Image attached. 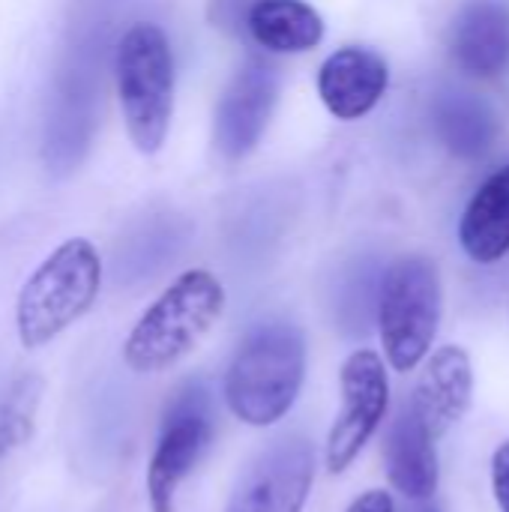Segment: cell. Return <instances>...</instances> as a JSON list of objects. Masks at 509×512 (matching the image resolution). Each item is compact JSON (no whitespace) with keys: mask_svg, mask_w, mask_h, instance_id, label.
I'll list each match as a JSON object with an SVG mask.
<instances>
[{"mask_svg":"<svg viewBox=\"0 0 509 512\" xmlns=\"http://www.w3.org/2000/svg\"><path fill=\"white\" fill-rule=\"evenodd\" d=\"M306 381V336L297 324L270 321L255 327L237 348L225 375L228 411L255 429L279 423Z\"/></svg>","mask_w":509,"mask_h":512,"instance_id":"6da1fadb","label":"cell"},{"mask_svg":"<svg viewBox=\"0 0 509 512\" xmlns=\"http://www.w3.org/2000/svg\"><path fill=\"white\" fill-rule=\"evenodd\" d=\"M225 312V288L210 270L180 273L138 318L123 342V363L138 375H159L189 357Z\"/></svg>","mask_w":509,"mask_h":512,"instance_id":"7a4b0ae2","label":"cell"},{"mask_svg":"<svg viewBox=\"0 0 509 512\" xmlns=\"http://www.w3.org/2000/svg\"><path fill=\"white\" fill-rule=\"evenodd\" d=\"M102 288V258L84 237L60 243L24 282L15 303L18 339L36 351L72 327L96 303Z\"/></svg>","mask_w":509,"mask_h":512,"instance_id":"3957f363","label":"cell"},{"mask_svg":"<svg viewBox=\"0 0 509 512\" xmlns=\"http://www.w3.org/2000/svg\"><path fill=\"white\" fill-rule=\"evenodd\" d=\"M117 93L126 132L138 153H156L174 114V57L162 27L132 24L117 45Z\"/></svg>","mask_w":509,"mask_h":512,"instance_id":"277c9868","label":"cell"},{"mask_svg":"<svg viewBox=\"0 0 509 512\" xmlns=\"http://www.w3.org/2000/svg\"><path fill=\"white\" fill-rule=\"evenodd\" d=\"M441 324V276L432 258H399L378 297L381 345L396 372H411L432 348Z\"/></svg>","mask_w":509,"mask_h":512,"instance_id":"5b68a950","label":"cell"},{"mask_svg":"<svg viewBox=\"0 0 509 512\" xmlns=\"http://www.w3.org/2000/svg\"><path fill=\"white\" fill-rule=\"evenodd\" d=\"M213 441V402L201 381L183 384L165 408L156 450L147 465V501L153 512H174L180 483L195 471Z\"/></svg>","mask_w":509,"mask_h":512,"instance_id":"8992f818","label":"cell"},{"mask_svg":"<svg viewBox=\"0 0 509 512\" xmlns=\"http://www.w3.org/2000/svg\"><path fill=\"white\" fill-rule=\"evenodd\" d=\"M339 384H342V411L327 438V468L333 474H342L360 456V450L378 432L390 402V381H387L384 360L369 348L354 351L345 360Z\"/></svg>","mask_w":509,"mask_h":512,"instance_id":"52a82bcc","label":"cell"},{"mask_svg":"<svg viewBox=\"0 0 509 512\" xmlns=\"http://www.w3.org/2000/svg\"><path fill=\"white\" fill-rule=\"evenodd\" d=\"M312 480V444L300 435L279 438L246 468L225 512H303Z\"/></svg>","mask_w":509,"mask_h":512,"instance_id":"ba28073f","label":"cell"},{"mask_svg":"<svg viewBox=\"0 0 509 512\" xmlns=\"http://www.w3.org/2000/svg\"><path fill=\"white\" fill-rule=\"evenodd\" d=\"M279 102V72L264 57H249L216 105V147L228 162H240L255 150L270 126L273 108Z\"/></svg>","mask_w":509,"mask_h":512,"instance_id":"9c48e42d","label":"cell"},{"mask_svg":"<svg viewBox=\"0 0 509 512\" xmlns=\"http://www.w3.org/2000/svg\"><path fill=\"white\" fill-rule=\"evenodd\" d=\"M390 69L381 54L369 48H339L318 69V93L327 111L339 120L366 117L384 96Z\"/></svg>","mask_w":509,"mask_h":512,"instance_id":"30bf717a","label":"cell"},{"mask_svg":"<svg viewBox=\"0 0 509 512\" xmlns=\"http://www.w3.org/2000/svg\"><path fill=\"white\" fill-rule=\"evenodd\" d=\"M474 396V369L459 345H447L432 354L423 378L408 399L420 423L432 438L447 435L468 411Z\"/></svg>","mask_w":509,"mask_h":512,"instance_id":"8fae6325","label":"cell"},{"mask_svg":"<svg viewBox=\"0 0 509 512\" xmlns=\"http://www.w3.org/2000/svg\"><path fill=\"white\" fill-rule=\"evenodd\" d=\"M450 48L465 72L480 78L501 75L509 66L507 0H468L453 21Z\"/></svg>","mask_w":509,"mask_h":512,"instance_id":"7c38bea8","label":"cell"},{"mask_svg":"<svg viewBox=\"0 0 509 512\" xmlns=\"http://www.w3.org/2000/svg\"><path fill=\"white\" fill-rule=\"evenodd\" d=\"M435 438L426 432L420 417L414 414L411 402H405L387 432L384 459H387V477L396 492H402L408 501H426L435 498L438 489V456H435Z\"/></svg>","mask_w":509,"mask_h":512,"instance_id":"4fadbf2b","label":"cell"},{"mask_svg":"<svg viewBox=\"0 0 509 512\" xmlns=\"http://www.w3.org/2000/svg\"><path fill=\"white\" fill-rule=\"evenodd\" d=\"M459 240L477 264H495L509 252V165L495 171L468 201Z\"/></svg>","mask_w":509,"mask_h":512,"instance_id":"5bb4252c","label":"cell"},{"mask_svg":"<svg viewBox=\"0 0 509 512\" xmlns=\"http://www.w3.org/2000/svg\"><path fill=\"white\" fill-rule=\"evenodd\" d=\"M246 27L252 39L273 54H303L324 39V18L306 0H255Z\"/></svg>","mask_w":509,"mask_h":512,"instance_id":"9a60e30c","label":"cell"},{"mask_svg":"<svg viewBox=\"0 0 509 512\" xmlns=\"http://www.w3.org/2000/svg\"><path fill=\"white\" fill-rule=\"evenodd\" d=\"M438 129L453 153L480 156L489 150L498 132V123H495V114L483 102L468 99V96H450L438 108Z\"/></svg>","mask_w":509,"mask_h":512,"instance_id":"2e32d148","label":"cell"},{"mask_svg":"<svg viewBox=\"0 0 509 512\" xmlns=\"http://www.w3.org/2000/svg\"><path fill=\"white\" fill-rule=\"evenodd\" d=\"M42 402V378L33 372L18 375L0 399V456L21 450L36 429Z\"/></svg>","mask_w":509,"mask_h":512,"instance_id":"e0dca14e","label":"cell"},{"mask_svg":"<svg viewBox=\"0 0 509 512\" xmlns=\"http://www.w3.org/2000/svg\"><path fill=\"white\" fill-rule=\"evenodd\" d=\"M492 489L501 512H509V441L495 453L492 462Z\"/></svg>","mask_w":509,"mask_h":512,"instance_id":"ac0fdd59","label":"cell"},{"mask_svg":"<svg viewBox=\"0 0 509 512\" xmlns=\"http://www.w3.org/2000/svg\"><path fill=\"white\" fill-rule=\"evenodd\" d=\"M345 512H396V507H393V498L387 492L372 489V492L360 495Z\"/></svg>","mask_w":509,"mask_h":512,"instance_id":"d6986e66","label":"cell"},{"mask_svg":"<svg viewBox=\"0 0 509 512\" xmlns=\"http://www.w3.org/2000/svg\"><path fill=\"white\" fill-rule=\"evenodd\" d=\"M402 512H441V510H438V504H435L432 498H426V501H411V504H408Z\"/></svg>","mask_w":509,"mask_h":512,"instance_id":"ffe728a7","label":"cell"}]
</instances>
